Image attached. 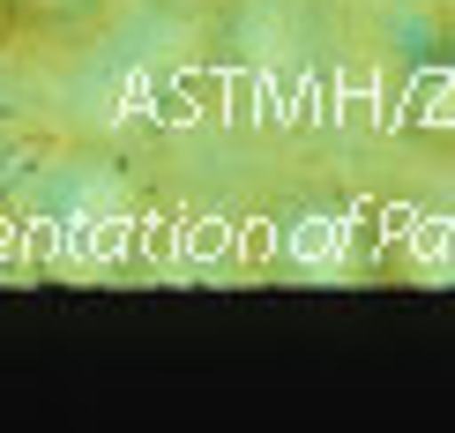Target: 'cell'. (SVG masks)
Here are the masks:
<instances>
[{
    "label": "cell",
    "instance_id": "1",
    "mask_svg": "<svg viewBox=\"0 0 455 433\" xmlns=\"http://www.w3.org/2000/svg\"><path fill=\"white\" fill-rule=\"evenodd\" d=\"M112 0H0V23L15 37H37V45H60V37H90L105 23Z\"/></svg>",
    "mask_w": 455,
    "mask_h": 433
},
{
    "label": "cell",
    "instance_id": "2",
    "mask_svg": "<svg viewBox=\"0 0 455 433\" xmlns=\"http://www.w3.org/2000/svg\"><path fill=\"white\" fill-rule=\"evenodd\" d=\"M448 15H455V0H448Z\"/></svg>",
    "mask_w": 455,
    "mask_h": 433
}]
</instances>
